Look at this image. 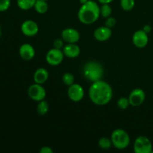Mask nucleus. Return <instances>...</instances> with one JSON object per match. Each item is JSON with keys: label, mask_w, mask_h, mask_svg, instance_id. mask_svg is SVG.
I'll return each mask as SVG.
<instances>
[{"label": "nucleus", "mask_w": 153, "mask_h": 153, "mask_svg": "<svg viewBox=\"0 0 153 153\" xmlns=\"http://www.w3.org/2000/svg\"><path fill=\"white\" fill-rule=\"evenodd\" d=\"M67 94L71 101L79 102L82 101L85 96V91L83 88L79 84H73L69 86L67 90Z\"/></svg>", "instance_id": "8"}, {"label": "nucleus", "mask_w": 153, "mask_h": 153, "mask_svg": "<svg viewBox=\"0 0 153 153\" xmlns=\"http://www.w3.org/2000/svg\"><path fill=\"white\" fill-rule=\"evenodd\" d=\"M64 54L63 51L56 48H52L46 54V61L49 65L58 66L61 64L64 60Z\"/></svg>", "instance_id": "7"}, {"label": "nucleus", "mask_w": 153, "mask_h": 153, "mask_svg": "<svg viewBox=\"0 0 153 153\" xmlns=\"http://www.w3.org/2000/svg\"><path fill=\"white\" fill-rule=\"evenodd\" d=\"M34 8L38 13L43 14V13L47 12L49 6H48L46 1H43V0H37L35 4H34Z\"/></svg>", "instance_id": "17"}, {"label": "nucleus", "mask_w": 153, "mask_h": 153, "mask_svg": "<svg viewBox=\"0 0 153 153\" xmlns=\"http://www.w3.org/2000/svg\"><path fill=\"white\" fill-rule=\"evenodd\" d=\"M43 1H48V0H43Z\"/></svg>", "instance_id": "33"}, {"label": "nucleus", "mask_w": 153, "mask_h": 153, "mask_svg": "<svg viewBox=\"0 0 153 153\" xmlns=\"http://www.w3.org/2000/svg\"><path fill=\"white\" fill-rule=\"evenodd\" d=\"M103 67L99 62L90 61L85 64L82 69V73L87 80L91 82L101 80L103 76Z\"/></svg>", "instance_id": "3"}, {"label": "nucleus", "mask_w": 153, "mask_h": 153, "mask_svg": "<svg viewBox=\"0 0 153 153\" xmlns=\"http://www.w3.org/2000/svg\"><path fill=\"white\" fill-rule=\"evenodd\" d=\"M100 16V7L94 0H89L82 4L78 12L79 21L85 25L94 23Z\"/></svg>", "instance_id": "2"}, {"label": "nucleus", "mask_w": 153, "mask_h": 153, "mask_svg": "<svg viewBox=\"0 0 153 153\" xmlns=\"http://www.w3.org/2000/svg\"><path fill=\"white\" fill-rule=\"evenodd\" d=\"M21 31L27 37H34L39 31L38 25L31 19L25 20L21 25Z\"/></svg>", "instance_id": "10"}, {"label": "nucleus", "mask_w": 153, "mask_h": 153, "mask_svg": "<svg viewBox=\"0 0 153 153\" xmlns=\"http://www.w3.org/2000/svg\"><path fill=\"white\" fill-rule=\"evenodd\" d=\"M130 105L129 101H128V98H126V97H121L117 101V106L118 108H120L122 110H125L126 109L128 106Z\"/></svg>", "instance_id": "24"}, {"label": "nucleus", "mask_w": 153, "mask_h": 153, "mask_svg": "<svg viewBox=\"0 0 153 153\" xmlns=\"http://www.w3.org/2000/svg\"><path fill=\"white\" fill-rule=\"evenodd\" d=\"M111 13L112 8L109 5V4H102V6L100 7V15L102 17H108V16H111Z\"/></svg>", "instance_id": "22"}, {"label": "nucleus", "mask_w": 153, "mask_h": 153, "mask_svg": "<svg viewBox=\"0 0 153 153\" xmlns=\"http://www.w3.org/2000/svg\"><path fill=\"white\" fill-rule=\"evenodd\" d=\"M61 38L67 43H76L80 39V34L75 28H67L62 31Z\"/></svg>", "instance_id": "12"}, {"label": "nucleus", "mask_w": 153, "mask_h": 153, "mask_svg": "<svg viewBox=\"0 0 153 153\" xmlns=\"http://www.w3.org/2000/svg\"><path fill=\"white\" fill-rule=\"evenodd\" d=\"M1 26H0V38H1Z\"/></svg>", "instance_id": "32"}, {"label": "nucleus", "mask_w": 153, "mask_h": 153, "mask_svg": "<svg viewBox=\"0 0 153 153\" xmlns=\"http://www.w3.org/2000/svg\"><path fill=\"white\" fill-rule=\"evenodd\" d=\"M80 48L76 43H67L63 47L64 55L69 58H76L80 55Z\"/></svg>", "instance_id": "15"}, {"label": "nucleus", "mask_w": 153, "mask_h": 153, "mask_svg": "<svg viewBox=\"0 0 153 153\" xmlns=\"http://www.w3.org/2000/svg\"><path fill=\"white\" fill-rule=\"evenodd\" d=\"M91 101L97 105H105L111 100L113 90L108 83L102 80L92 82L89 89Z\"/></svg>", "instance_id": "1"}, {"label": "nucleus", "mask_w": 153, "mask_h": 153, "mask_svg": "<svg viewBox=\"0 0 153 153\" xmlns=\"http://www.w3.org/2000/svg\"><path fill=\"white\" fill-rule=\"evenodd\" d=\"M135 1L134 0H120V6L125 11H129L134 7Z\"/></svg>", "instance_id": "21"}, {"label": "nucleus", "mask_w": 153, "mask_h": 153, "mask_svg": "<svg viewBox=\"0 0 153 153\" xmlns=\"http://www.w3.org/2000/svg\"><path fill=\"white\" fill-rule=\"evenodd\" d=\"M64 40L62 38H57L55 39V41L53 42V46L54 48H56V49H62L64 47Z\"/></svg>", "instance_id": "27"}, {"label": "nucleus", "mask_w": 153, "mask_h": 153, "mask_svg": "<svg viewBox=\"0 0 153 153\" xmlns=\"http://www.w3.org/2000/svg\"><path fill=\"white\" fill-rule=\"evenodd\" d=\"M133 44L137 48H144L149 42V37L143 29L135 31L132 36Z\"/></svg>", "instance_id": "11"}, {"label": "nucleus", "mask_w": 153, "mask_h": 153, "mask_svg": "<svg viewBox=\"0 0 153 153\" xmlns=\"http://www.w3.org/2000/svg\"><path fill=\"white\" fill-rule=\"evenodd\" d=\"M89 1V0H79V1H80V3L82 4H85L86 2H88V1Z\"/></svg>", "instance_id": "31"}, {"label": "nucleus", "mask_w": 153, "mask_h": 153, "mask_svg": "<svg viewBox=\"0 0 153 153\" xmlns=\"http://www.w3.org/2000/svg\"><path fill=\"white\" fill-rule=\"evenodd\" d=\"M63 83L67 86H70L71 85L74 84L75 82V77L72 73H65L63 75L62 77Z\"/></svg>", "instance_id": "23"}, {"label": "nucleus", "mask_w": 153, "mask_h": 153, "mask_svg": "<svg viewBox=\"0 0 153 153\" xmlns=\"http://www.w3.org/2000/svg\"><path fill=\"white\" fill-rule=\"evenodd\" d=\"M36 1L37 0H17L16 3L19 8L23 10H27L34 7Z\"/></svg>", "instance_id": "18"}, {"label": "nucleus", "mask_w": 153, "mask_h": 153, "mask_svg": "<svg viewBox=\"0 0 153 153\" xmlns=\"http://www.w3.org/2000/svg\"><path fill=\"white\" fill-rule=\"evenodd\" d=\"M49 78V72L45 68H38L34 73V81L35 83L43 85Z\"/></svg>", "instance_id": "16"}, {"label": "nucleus", "mask_w": 153, "mask_h": 153, "mask_svg": "<svg viewBox=\"0 0 153 153\" xmlns=\"http://www.w3.org/2000/svg\"><path fill=\"white\" fill-rule=\"evenodd\" d=\"M143 30L146 33V34H149V33H150L151 31H152V27L149 25H146L143 26Z\"/></svg>", "instance_id": "29"}, {"label": "nucleus", "mask_w": 153, "mask_h": 153, "mask_svg": "<svg viewBox=\"0 0 153 153\" xmlns=\"http://www.w3.org/2000/svg\"><path fill=\"white\" fill-rule=\"evenodd\" d=\"M10 0H0V12L6 11L10 7Z\"/></svg>", "instance_id": "25"}, {"label": "nucleus", "mask_w": 153, "mask_h": 153, "mask_svg": "<svg viewBox=\"0 0 153 153\" xmlns=\"http://www.w3.org/2000/svg\"><path fill=\"white\" fill-rule=\"evenodd\" d=\"M128 101H129L130 105L133 107H137V106L141 105L145 101L146 99V94L145 92L140 88H136L134 89L128 97Z\"/></svg>", "instance_id": "9"}, {"label": "nucleus", "mask_w": 153, "mask_h": 153, "mask_svg": "<svg viewBox=\"0 0 153 153\" xmlns=\"http://www.w3.org/2000/svg\"><path fill=\"white\" fill-rule=\"evenodd\" d=\"M37 111L40 115L46 114L49 111V104L47 102L45 101L44 100L39 102L37 107Z\"/></svg>", "instance_id": "19"}, {"label": "nucleus", "mask_w": 153, "mask_h": 153, "mask_svg": "<svg viewBox=\"0 0 153 153\" xmlns=\"http://www.w3.org/2000/svg\"><path fill=\"white\" fill-rule=\"evenodd\" d=\"M112 144L116 149H124L130 144V137L128 133L122 128H117L112 132L111 137Z\"/></svg>", "instance_id": "4"}, {"label": "nucleus", "mask_w": 153, "mask_h": 153, "mask_svg": "<svg viewBox=\"0 0 153 153\" xmlns=\"http://www.w3.org/2000/svg\"><path fill=\"white\" fill-rule=\"evenodd\" d=\"M98 1L101 4H110L114 0H98Z\"/></svg>", "instance_id": "30"}, {"label": "nucleus", "mask_w": 153, "mask_h": 153, "mask_svg": "<svg viewBox=\"0 0 153 153\" xmlns=\"http://www.w3.org/2000/svg\"><path fill=\"white\" fill-rule=\"evenodd\" d=\"M116 19L113 16H108V17L106 18L105 22V25L107 26L109 28H113L116 25Z\"/></svg>", "instance_id": "26"}, {"label": "nucleus", "mask_w": 153, "mask_h": 153, "mask_svg": "<svg viewBox=\"0 0 153 153\" xmlns=\"http://www.w3.org/2000/svg\"><path fill=\"white\" fill-rule=\"evenodd\" d=\"M19 55L25 61H30L33 59L35 55V50L34 47L29 43H23L19 47Z\"/></svg>", "instance_id": "14"}, {"label": "nucleus", "mask_w": 153, "mask_h": 153, "mask_svg": "<svg viewBox=\"0 0 153 153\" xmlns=\"http://www.w3.org/2000/svg\"><path fill=\"white\" fill-rule=\"evenodd\" d=\"M98 145L102 149H104V150H107L109 149L112 146V141L111 139H109L108 137H103L99 140Z\"/></svg>", "instance_id": "20"}, {"label": "nucleus", "mask_w": 153, "mask_h": 153, "mask_svg": "<svg viewBox=\"0 0 153 153\" xmlns=\"http://www.w3.org/2000/svg\"><path fill=\"white\" fill-rule=\"evenodd\" d=\"M133 149L135 153H151L152 150V144L148 137L139 136L134 140Z\"/></svg>", "instance_id": "5"}, {"label": "nucleus", "mask_w": 153, "mask_h": 153, "mask_svg": "<svg viewBox=\"0 0 153 153\" xmlns=\"http://www.w3.org/2000/svg\"><path fill=\"white\" fill-rule=\"evenodd\" d=\"M40 153H53V149L49 146H43L40 149Z\"/></svg>", "instance_id": "28"}, {"label": "nucleus", "mask_w": 153, "mask_h": 153, "mask_svg": "<svg viewBox=\"0 0 153 153\" xmlns=\"http://www.w3.org/2000/svg\"><path fill=\"white\" fill-rule=\"evenodd\" d=\"M28 95L33 101L39 102L40 101L45 100L46 97V91L42 85L34 83L30 85L28 88Z\"/></svg>", "instance_id": "6"}, {"label": "nucleus", "mask_w": 153, "mask_h": 153, "mask_svg": "<svg viewBox=\"0 0 153 153\" xmlns=\"http://www.w3.org/2000/svg\"><path fill=\"white\" fill-rule=\"evenodd\" d=\"M112 31L111 28H108L107 26H100L98 27L97 29L94 31V36L97 41L105 42L106 40H109L111 37Z\"/></svg>", "instance_id": "13"}]
</instances>
